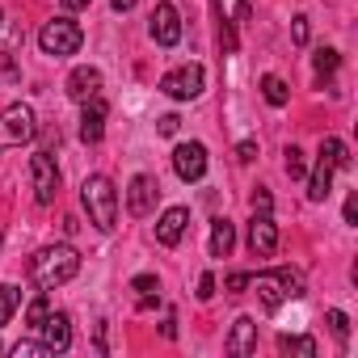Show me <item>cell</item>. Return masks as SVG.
Returning a JSON list of instances; mask_svg holds the SVG:
<instances>
[{
    "mask_svg": "<svg viewBox=\"0 0 358 358\" xmlns=\"http://www.w3.org/2000/svg\"><path fill=\"white\" fill-rule=\"evenodd\" d=\"M76 270H80V253H76L72 245H47V249H38L34 262H30V278H34L38 291L64 287L68 278H76Z\"/></svg>",
    "mask_w": 358,
    "mask_h": 358,
    "instance_id": "6da1fadb",
    "label": "cell"
},
{
    "mask_svg": "<svg viewBox=\"0 0 358 358\" xmlns=\"http://www.w3.org/2000/svg\"><path fill=\"white\" fill-rule=\"evenodd\" d=\"M80 203H85V211H89V224H93V228L114 232V224H118V190H114L110 177H101V173L85 177V186H80Z\"/></svg>",
    "mask_w": 358,
    "mask_h": 358,
    "instance_id": "7a4b0ae2",
    "label": "cell"
},
{
    "mask_svg": "<svg viewBox=\"0 0 358 358\" xmlns=\"http://www.w3.org/2000/svg\"><path fill=\"white\" fill-rule=\"evenodd\" d=\"M350 164H354V160H350L345 143L329 135V139L320 143L316 169H312V177H308V199H312V203H324V199L333 194V169H350Z\"/></svg>",
    "mask_w": 358,
    "mask_h": 358,
    "instance_id": "3957f363",
    "label": "cell"
},
{
    "mask_svg": "<svg viewBox=\"0 0 358 358\" xmlns=\"http://www.w3.org/2000/svg\"><path fill=\"white\" fill-rule=\"evenodd\" d=\"M80 43H85V34H80V26H76L72 17H55V22H47V26L38 30V47H43V55H55V59L76 55Z\"/></svg>",
    "mask_w": 358,
    "mask_h": 358,
    "instance_id": "277c9868",
    "label": "cell"
},
{
    "mask_svg": "<svg viewBox=\"0 0 358 358\" xmlns=\"http://www.w3.org/2000/svg\"><path fill=\"white\" fill-rule=\"evenodd\" d=\"M249 282L257 287V295H262L266 308H278L282 299H299L303 295V278L295 270H270V274H257Z\"/></svg>",
    "mask_w": 358,
    "mask_h": 358,
    "instance_id": "5b68a950",
    "label": "cell"
},
{
    "mask_svg": "<svg viewBox=\"0 0 358 358\" xmlns=\"http://www.w3.org/2000/svg\"><path fill=\"white\" fill-rule=\"evenodd\" d=\"M34 110L30 106H22V101H13L9 110H0V148H22V143H30L34 139Z\"/></svg>",
    "mask_w": 358,
    "mask_h": 358,
    "instance_id": "8992f818",
    "label": "cell"
},
{
    "mask_svg": "<svg viewBox=\"0 0 358 358\" xmlns=\"http://www.w3.org/2000/svg\"><path fill=\"white\" fill-rule=\"evenodd\" d=\"M30 177H34V199H38V207H51L55 194H59L55 156H51V152H34V156H30Z\"/></svg>",
    "mask_w": 358,
    "mask_h": 358,
    "instance_id": "52a82bcc",
    "label": "cell"
},
{
    "mask_svg": "<svg viewBox=\"0 0 358 358\" xmlns=\"http://www.w3.org/2000/svg\"><path fill=\"white\" fill-rule=\"evenodd\" d=\"M160 93H169L173 101H190V97H199V93H203V64H182V68L164 72Z\"/></svg>",
    "mask_w": 358,
    "mask_h": 358,
    "instance_id": "ba28073f",
    "label": "cell"
},
{
    "mask_svg": "<svg viewBox=\"0 0 358 358\" xmlns=\"http://www.w3.org/2000/svg\"><path fill=\"white\" fill-rule=\"evenodd\" d=\"M148 30H152V38H156L160 47H177V43H182V13H177L169 0H164V5H156V9H152Z\"/></svg>",
    "mask_w": 358,
    "mask_h": 358,
    "instance_id": "9c48e42d",
    "label": "cell"
},
{
    "mask_svg": "<svg viewBox=\"0 0 358 358\" xmlns=\"http://www.w3.org/2000/svg\"><path fill=\"white\" fill-rule=\"evenodd\" d=\"M173 173L182 182H203L207 173V148L203 143H177L173 148Z\"/></svg>",
    "mask_w": 358,
    "mask_h": 358,
    "instance_id": "30bf717a",
    "label": "cell"
},
{
    "mask_svg": "<svg viewBox=\"0 0 358 358\" xmlns=\"http://www.w3.org/2000/svg\"><path fill=\"white\" fill-rule=\"evenodd\" d=\"M156 194H160L156 177H148V173H135V177H131V190H127V211H131L135 220L152 215V207H156Z\"/></svg>",
    "mask_w": 358,
    "mask_h": 358,
    "instance_id": "8fae6325",
    "label": "cell"
},
{
    "mask_svg": "<svg viewBox=\"0 0 358 358\" xmlns=\"http://www.w3.org/2000/svg\"><path fill=\"white\" fill-rule=\"evenodd\" d=\"M249 249H253V257H274L278 253V224L262 211L249 224Z\"/></svg>",
    "mask_w": 358,
    "mask_h": 358,
    "instance_id": "7c38bea8",
    "label": "cell"
},
{
    "mask_svg": "<svg viewBox=\"0 0 358 358\" xmlns=\"http://www.w3.org/2000/svg\"><path fill=\"white\" fill-rule=\"evenodd\" d=\"M186 228H190V211H186V207H169V211L156 220V241H160L164 249H173V245H182Z\"/></svg>",
    "mask_w": 358,
    "mask_h": 358,
    "instance_id": "4fadbf2b",
    "label": "cell"
},
{
    "mask_svg": "<svg viewBox=\"0 0 358 358\" xmlns=\"http://www.w3.org/2000/svg\"><path fill=\"white\" fill-rule=\"evenodd\" d=\"M38 329H43V345H47L51 354H64V350L72 345V320H68L64 312H51Z\"/></svg>",
    "mask_w": 358,
    "mask_h": 358,
    "instance_id": "5bb4252c",
    "label": "cell"
},
{
    "mask_svg": "<svg viewBox=\"0 0 358 358\" xmlns=\"http://www.w3.org/2000/svg\"><path fill=\"white\" fill-rule=\"evenodd\" d=\"M106 110H110V106L101 101V93L85 101V114H80V139H85V143H97V139L106 135Z\"/></svg>",
    "mask_w": 358,
    "mask_h": 358,
    "instance_id": "9a60e30c",
    "label": "cell"
},
{
    "mask_svg": "<svg viewBox=\"0 0 358 358\" xmlns=\"http://www.w3.org/2000/svg\"><path fill=\"white\" fill-rule=\"evenodd\" d=\"M97 93H101V72H97V68H76V72L68 76V97H72V101L85 106V101L97 97Z\"/></svg>",
    "mask_w": 358,
    "mask_h": 358,
    "instance_id": "2e32d148",
    "label": "cell"
},
{
    "mask_svg": "<svg viewBox=\"0 0 358 358\" xmlns=\"http://www.w3.org/2000/svg\"><path fill=\"white\" fill-rule=\"evenodd\" d=\"M253 350H257V320H253V316H241L236 329H232V337H228V354L249 358Z\"/></svg>",
    "mask_w": 358,
    "mask_h": 358,
    "instance_id": "e0dca14e",
    "label": "cell"
},
{
    "mask_svg": "<svg viewBox=\"0 0 358 358\" xmlns=\"http://www.w3.org/2000/svg\"><path fill=\"white\" fill-rule=\"evenodd\" d=\"M236 249V228L232 220H215L211 224V257H228Z\"/></svg>",
    "mask_w": 358,
    "mask_h": 358,
    "instance_id": "ac0fdd59",
    "label": "cell"
},
{
    "mask_svg": "<svg viewBox=\"0 0 358 358\" xmlns=\"http://www.w3.org/2000/svg\"><path fill=\"white\" fill-rule=\"evenodd\" d=\"M131 291L139 295V308H152V303L160 299V282H156V274H139V278H131Z\"/></svg>",
    "mask_w": 358,
    "mask_h": 358,
    "instance_id": "d6986e66",
    "label": "cell"
},
{
    "mask_svg": "<svg viewBox=\"0 0 358 358\" xmlns=\"http://www.w3.org/2000/svg\"><path fill=\"white\" fill-rule=\"evenodd\" d=\"M262 97H266L274 110L291 101V93H287V85H282V76H262Z\"/></svg>",
    "mask_w": 358,
    "mask_h": 358,
    "instance_id": "ffe728a7",
    "label": "cell"
},
{
    "mask_svg": "<svg viewBox=\"0 0 358 358\" xmlns=\"http://www.w3.org/2000/svg\"><path fill=\"white\" fill-rule=\"evenodd\" d=\"M17 303H22V291L13 282H5V287H0V329L9 324V316L17 312Z\"/></svg>",
    "mask_w": 358,
    "mask_h": 358,
    "instance_id": "44dd1931",
    "label": "cell"
},
{
    "mask_svg": "<svg viewBox=\"0 0 358 358\" xmlns=\"http://www.w3.org/2000/svg\"><path fill=\"white\" fill-rule=\"evenodd\" d=\"M337 64H341V55L333 51V47H320L316 55H312V68H316V76L324 80V76H333L337 72Z\"/></svg>",
    "mask_w": 358,
    "mask_h": 358,
    "instance_id": "7402d4cb",
    "label": "cell"
},
{
    "mask_svg": "<svg viewBox=\"0 0 358 358\" xmlns=\"http://www.w3.org/2000/svg\"><path fill=\"white\" fill-rule=\"evenodd\" d=\"M278 350H282V354H308V358H312V354H316V341H312V337H291V333H282V337H278Z\"/></svg>",
    "mask_w": 358,
    "mask_h": 358,
    "instance_id": "603a6c76",
    "label": "cell"
},
{
    "mask_svg": "<svg viewBox=\"0 0 358 358\" xmlns=\"http://www.w3.org/2000/svg\"><path fill=\"white\" fill-rule=\"evenodd\" d=\"M47 316H51V299H47V291H43V295H38V299H34V303L26 308V320H30V324L38 329V324L47 320Z\"/></svg>",
    "mask_w": 358,
    "mask_h": 358,
    "instance_id": "cb8c5ba5",
    "label": "cell"
},
{
    "mask_svg": "<svg viewBox=\"0 0 358 358\" xmlns=\"http://www.w3.org/2000/svg\"><path fill=\"white\" fill-rule=\"evenodd\" d=\"M329 329H333V337H337V341L345 345V337H350V316L333 308V312H329Z\"/></svg>",
    "mask_w": 358,
    "mask_h": 358,
    "instance_id": "d4e9b609",
    "label": "cell"
},
{
    "mask_svg": "<svg viewBox=\"0 0 358 358\" xmlns=\"http://www.w3.org/2000/svg\"><path fill=\"white\" fill-rule=\"evenodd\" d=\"M303 173H308L303 152H299V148H287V177H303Z\"/></svg>",
    "mask_w": 358,
    "mask_h": 358,
    "instance_id": "484cf974",
    "label": "cell"
},
{
    "mask_svg": "<svg viewBox=\"0 0 358 358\" xmlns=\"http://www.w3.org/2000/svg\"><path fill=\"white\" fill-rule=\"evenodd\" d=\"M270 207H274V199H270V190H253V211H262V215H270Z\"/></svg>",
    "mask_w": 358,
    "mask_h": 358,
    "instance_id": "4316f807",
    "label": "cell"
},
{
    "mask_svg": "<svg viewBox=\"0 0 358 358\" xmlns=\"http://www.w3.org/2000/svg\"><path fill=\"white\" fill-rule=\"evenodd\" d=\"M177 127H182V118H177V114H164V118H156V131H160V135H177Z\"/></svg>",
    "mask_w": 358,
    "mask_h": 358,
    "instance_id": "83f0119b",
    "label": "cell"
},
{
    "mask_svg": "<svg viewBox=\"0 0 358 358\" xmlns=\"http://www.w3.org/2000/svg\"><path fill=\"white\" fill-rule=\"evenodd\" d=\"M291 38H295V43H299V47H303V43H308V17H303V13H299V17H295V22H291Z\"/></svg>",
    "mask_w": 358,
    "mask_h": 358,
    "instance_id": "f1b7e54d",
    "label": "cell"
},
{
    "mask_svg": "<svg viewBox=\"0 0 358 358\" xmlns=\"http://www.w3.org/2000/svg\"><path fill=\"white\" fill-rule=\"evenodd\" d=\"M224 287H228V295H241V291L249 287V274H241V270H236V274H228V282H224Z\"/></svg>",
    "mask_w": 358,
    "mask_h": 358,
    "instance_id": "f546056e",
    "label": "cell"
},
{
    "mask_svg": "<svg viewBox=\"0 0 358 358\" xmlns=\"http://www.w3.org/2000/svg\"><path fill=\"white\" fill-rule=\"evenodd\" d=\"M236 156H241V160L249 164V160L257 156V143H253V139H245V143H236Z\"/></svg>",
    "mask_w": 358,
    "mask_h": 358,
    "instance_id": "4dcf8cb0",
    "label": "cell"
},
{
    "mask_svg": "<svg viewBox=\"0 0 358 358\" xmlns=\"http://www.w3.org/2000/svg\"><path fill=\"white\" fill-rule=\"evenodd\" d=\"M211 295H215V278L203 274V278H199V299H211Z\"/></svg>",
    "mask_w": 358,
    "mask_h": 358,
    "instance_id": "1f68e13d",
    "label": "cell"
},
{
    "mask_svg": "<svg viewBox=\"0 0 358 358\" xmlns=\"http://www.w3.org/2000/svg\"><path fill=\"white\" fill-rule=\"evenodd\" d=\"M345 224H358V194L345 199Z\"/></svg>",
    "mask_w": 358,
    "mask_h": 358,
    "instance_id": "d6a6232c",
    "label": "cell"
},
{
    "mask_svg": "<svg viewBox=\"0 0 358 358\" xmlns=\"http://www.w3.org/2000/svg\"><path fill=\"white\" fill-rule=\"evenodd\" d=\"M110 5H114V13H131V9H135V0H110Z\"/></svg>",
    "mask_w": 358,
    "mask_h": 358,
    "instance_id": "836d02e7",
    "label": "cell"
},
{
    "mask_svg": "<svg viewBox=\"0 0 358 358\" xmlns=\"http://www.w3.org/2000/svg\"><path fill=\"white\" fill-rule=\"evenodd\" d=\"M64 9H89V0H64Z\"/></svg>",
    "mask_w": 358,
    "mask_h": 358,
    "instance_id": "e575fe53",
    "label": "cell"
}]
</instances>
